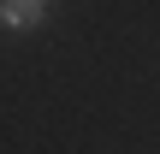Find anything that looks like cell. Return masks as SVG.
I'll return each mask as SVG.
<instances>
[{
    "instance_id": "cell-1",
    "label": "cell",
    "mask_w": 160,
    "mask_h": 154,
    "mask_svg": "<svg viewBox=\"0 0 160 154\" xmlns=\"http://www.w3.org/2000/svg\"><path fill=\"white\" fill-rule=\"evenodd\" d=\"M48 6H53V0H0V30L30 36V30L48 24Z\"/></svg>"
}]
</instances>
